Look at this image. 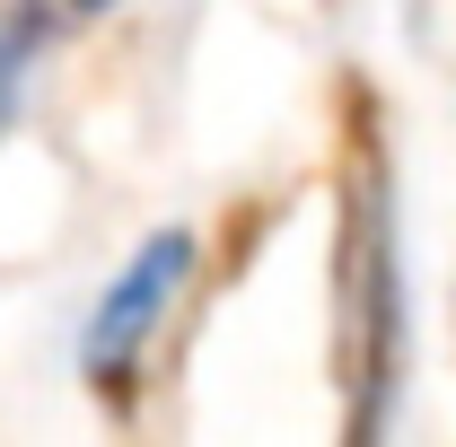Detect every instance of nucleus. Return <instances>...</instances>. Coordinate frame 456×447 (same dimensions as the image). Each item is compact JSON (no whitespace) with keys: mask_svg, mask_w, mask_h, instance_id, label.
I'll return each mask as SVG.
<instances>
[{"mask_svg":"<svg viewBox=\"0 0 456 447\" xmlns=\"http://www.w3.org/2000/svg\"><path fill=\"white\" fill-rule=\"evenodd\" d=\"M342 447H387L412 351V289H403V228H395V175L387 158H351V211H342Z\"/></svg>","mask_w":456,"mask_h":447,"instance_id":"1","label":"nucleus"},{"mask_svg":"<svg viewBox=\"0 0 456 447\" xmlns=\"http://www.w3.org/2000/svg\"><path fill=\"white\" fill-rule=\"evenodd\" d=\"M193 272H202V237L193 228H150L79 316V386L106 394V403H123L141 386L150 360H159V334L175 325V307L193 289Z\"/></svg>","mask_w":456,"mask_h":447,"instance_id":"2","label":"nucleus"},{"mask_svg":"<svg viewBox=\"0 0 456 447\" xmlns=\"http://www.w3.org/2000/svg\"><path fill=\"white\" fill-rule=\"evenodd\" d=\"M53 27H61V0H9V9H0V132L18 123V106H27Z\"/></svg>","mask_w":456,"mask_h":447,"instance_id":"3","label":"nucleus"},{"mask_svg":"<svg viewBox=\"0 0 456 447\" xmlns=\"http://www.w3.org/2000/svg\"><path fill=\"white\" fill-rule=\"evenodd\" d=\"M114 0H61V18H106Z\"/></svg>","mask_w":456,"mask_h":447,"instance_id":"4","label":"nucleus"}]
</instances>
